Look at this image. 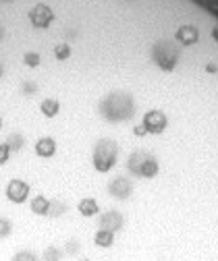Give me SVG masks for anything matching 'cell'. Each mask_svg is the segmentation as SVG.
I'll return each mask as SVG.
<instances>
[{
    "mask_svg": "<svg viewBox=\"0 0 218 261\" xmlns=\"http://www.w3.org/2000/svg\"><path fill=\"white\" fill-rule=\"evenodd\" d=\"M13 261H38V257L31 253V251H21V253H17L13 257Z\"/></svg>",
    "mask_w": 218,
    "mask_h": 261,
    "instance_id": "18",
    "label": "cell"
},
{
    "mask_svg": "<svg viewBox=\"0 0 218 261\" xmlns=\"http://www.w3.org/2000/svg\"><path fill=\"white\" fill-rule=\"evenodd\" d=\"M9 155H11V147L5 143H0V164H5V162H9Z\"/></svg>",
    "mask_w": 218,
    "mask_h": 261,
    "instance_id": "21",
    "label": "cell"
},
{
    "mask_svg": "<svg viewBox=\"0 0 218 261\" xmlns=\"http://www.w3.org/2000/svg\"><path fill=\"white\" fill-rule=\"evenodd\" d=\"M93 243H96L98 247H104V249H108V247H112L114 245V234L112 232H108V230H100L96 232V237H93Z\"/></svg>",
    "mask_w": 218,
    "mask_h": 261,
    "instance_id": "14",
    "label": "cell"
},
{
    "mask_svg": "<svg viewBox=\"0 0 218 261\" xmlns=\"http://www.w3.org/2000/svg\"><path fill=\"white\" fill-rule=\"evenodd\" d=\"M77 207H79V214L85 216V218H91V216H96V214L100 212V210H98V203H96V199H93V197L81 199Z\"/></svg>",
    "mask_w": 218,
    "mask_h": 261,
    "instance_id": "11",
    "label": "cell"
},
{
    "mask_svg": "<svg viewBox=\"0 0 218 261\" xmlns=\"http://www.w3.org/2000/svg\"><path fill=\"white\" fill-rule=\"evenodd\" d=\"M31 212L38 216H46L50 212V201L44 197V195H38V197L31 199Z\"/></svg>",
    "mask_w": 218,
    "mask_h": 261,
    "instance_id": "12",
    "label": "cell"
},
{
    "mask_svg": "<svg viewBox=\"0 0 218 261\" xmlns=\"http://www.w3.org/2000/svg\"><path fill=\"white\" fill-rule=\"evenodd\" d=\"M7 145H9L11 149H21V145H23V137H21L19 133H11L9 139H7Z\"/></svg>",
    "mask_w": 218,
    "mask_h": 261,
    "instance_id": "16",
    "label": "cell"
},
{
    "mask_svg": "<svg viewBox=\"0 0 218 261\" xmlns=\"http://www.w3.org/2000/svg\"><path fill=\"white\" fill-rule=\"evenodd\" d=\"M154 60H156V64H158L160 69L171 71L175 67V62H177V50L171 44L160 42V44L154 46Z\"/></svg>",
    "mask_w": 218,
    "mask_h": 261,
    "instance_id": "4",
    "label": "cell"
},
{
    "mask_svg": "<svg viewBox=\"0 0 218 261\" xmlns=\"http://www.w3.org/2000/svg\"><path fill=\"white\" fill-rule=\"evenodd\" d=\"M36 153H38L40 158H52V155L56 153V143H54V139H52V137H42V139H38V143H36Z\"/></svg>",
    "mask_w": 218,
    "mask_h": 261,
    "instance_id": "9",
    "label": "cell"
},
{
    "mask_svg": "<svg viewBox=\"0 0 218 261\" xmlns=\"http://www.w3.org/2000/svg\"><path fill=\"white\" fill-rule=\"evenodd\" d=\"M85 261H87V259H85Z\"/></svg>",
    "mask_w": 218,
    "mask_h": 261,
    "instance_id": "23",
    "label": "cell"
},
{
    "mask_svg": "<svg viewBox=\"0 0 218 261\" xmlns=\"http://www.w3.org/2000/svg\"><path fill=\"white\" fill-rule=\"evenodd\" d=\"M177 40L185 46H189V44H196L198 42V29L196 27H181L177 31Z\"/></svg>",
    "mask_w": 218,
    "mask_h": 261,
    "instance_id": "10",
    "label": "cell"
},
{
    "mask_svg": "<svg viewBox=\"0 0 218 261\" xmlns=\"http://www.w3.org/2000/svg\"><path fill=\"white\" fill-rule=\"evenodd\" d=\"M108 191H110V195H114V197L125 199V197H129V195H131V182H129L127 178L116 176V178H112V180H110Z\"/></svg>",
    "mask_w": 218,
    "mask_h": 261,
    "instance_id": "7",
    "label": "cell"
},
{
    "mask_svg": "<svg viewBox=\"0 0 218 261\" xmlns=\"http://www.w3.org/2000/svg\"><path fill=\"white\" fill-rule=\"evenodd\" d=\"M100 228L114 234L116 230H120V228H123V216L118 212H106L102 216V220H100Z\"/></svg>",
    "mask_w": 218,
    "mask_h": 261,
    "instance_id": "8",
    "label": "cell"
},
{
    "mask_svg": "<svg viewBox=\"0 0 218 261\" xmlns=\"http://www.w3.org/2000/svg\"><path fill=\"white\" fill-rule=\"evenodd\" d=\"M54 56H56L58 60H67V58L71 56V46H67V44L54 46Z\"/></svg>",
    "mask_w": 218,
    "mask_h": 261,
    "instance_id": "15",
    "label": "cell"
},
{
    "mask_svg": "<svg viewBox=\"0 0 218 261\" xmlns=\"http://www.w3.org/2000/svg\"><path fill=\"white\" fill-rule=\"evenodd\" d=\"M27 197H29V185H27L25 180L13 178V180L7 185V199H9V201H13V203H23Z\"/></svg>",
    "mask_w": 218,
    "mask_h": 261,
    "instance_id": "6",
    "label": "cell"
},
{
    "mask_svg": "<svg viewBox=\"0 0 218 261\" xmlns=\"http://www.w3.org/2000/svg\"><path fill=\"white\" fill-rule=\"evenodd\" d=\"M23 62L27 64V67H38V64H40V54L38 52H27L23 56Z\"/></svg>",
    "mask_w": 218,
    "mask_h": 261,
    "instance_id": "17",
    "label": "cell"
},
{
    "mask_svg": "<svg viewBox=\"0 0 218 261\" xmlns=\"http://www.w3.org/2000/svg\"><path fill=\"white\" fill-rule=\"evenodd\" d=\"M58 259H60V253L54 247H48L44 251V261H58Z\"/></svg>",
    "mask_w": 218,
    "mask_h": 261,
    "instance_id": "19",
    "label": "cell"
},
{
    "mask_svg": "<svg viewBox=\"0 0 218 261\" xmlns=\"http://www.w3.org/2000/svg\"><path fill=\"white\" fill-rule=\"evenodd\" d=\"M148 133V130H146V126L141 124V126H135V135H139V137H143Z\"/></svg>",
    "mask_w": 218,
    "mask_h": 261,
    "instance_id": "22",
    "label": "cell"
},
{
    "mask_svg": "<svg viewBox=\"0 0 218 261\" xmlns=\"http://www.w3.org/2000/svg\"><path fill=\"white\" fill-rule=\"evenodd\" d=\"M129 168H131V172H135L143 178H154L158 174V162H156L148 151H135L129 158Z\"/></svg>",
    "mask_w": 218,
    "mask_h": 261,
    "instance_id": "3",
    "label": "cell"
},
{
    "mask_svg": "<svg viewBox=\"0 0 218 261\" xmlns=\"http://www.w3.org/2000/svg\"><path fill=\"white\" fill-rule=\"evenodd\" d=\"M116 158H118V145L112 139H102L93 149V158H91L93 168L98 172H108L116 164Z\"/></svg>",
    "mask_w": 218,
    "mask_h": 261,
    "instance_id": "1",
    "label": "cell"
},
{
    "mask_svg": "<svg viewBox=\"0 0 218 261\" xmlns=\"http://www.w3.org/2000/svg\"><path fill=\"white\" fill-rule=\"evenodd\" d=\"M102 110H104V116L108 120H123L131 116V110H133V102L129 100L127 95H110L104 100L102 104Z\"/></svg>",
    "mask_w": 218,
    "mask_h": 261,
    "instance_id": "2",
    "label": "cell"
},
{
    "mask_svg": "<svg viewBox=\"0 0 218 261\" xmlns=\"http://www.w3.org/2000/svg\"><path fill=\"white\" fill-rule=\"evenodd\" d=\"M143 126H146L148 133L160 135L162 130L166 128V116L160 110H150V112L143 114Z\"/></svg>",
    "mask_w": 218,
    "mask_h": 261,
    "instance_id": "5",
    "label": "cell"
},
{
    "mask_svg": "<svg viewBox=\"0 0 218 261\" xmlns=\"http://www.w3.org/2000/svg\"><path fill=\"white\" fill-rule=\"evenodd\" d=\"M11 234V222L5 220V218H0V239H5Z\"/></svg>",
    "mask_w": 218,
    "mask_h": 261,
    "instance_id": "20",
    "label": "cell"
},
{
    "mask_svg": "<svg viewBox=\"0 0 218 261\" xmlns=\"http://www.w3.org/2000/svg\"><path fill=\"white\" fill-rule=\"evenodd\" d=\"M40 110H42L44 116L54 118L58 114V110H60V104L54 100V97H46V100H42V104H40Z\"/></svg>",
    "mask_w": 218,
    "mask_h": 261,
    "instance_id": "13",
    "label": "cell"
}]
</instances>
